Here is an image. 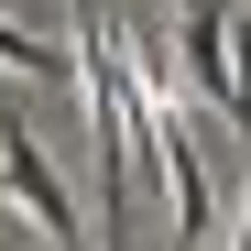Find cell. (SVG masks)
I'll return each instance as SVG.
<instances>
[{
	"label": "cell",
	"instance_id": "1",
	"mask_svg": "<svg viewBox=\"0 0 251 251\" xmlns=\"http://www.w3.org/2000/svg\"><path fill=\"white\" fill-rule=\"evenodd\" d=\"M76 99L99 142V251H131V44H120L109 0H76Z\"/></svg>",
	"mask_w": 251,
	"mask_h": 251
},
{
	"label": "cell",
	"instance_id": "2",
	"mask_svg": "<svg viewBox=\"0 0 251 251\" xmlns=\"http://www.w3.org/2000/svg\"><path fill=\"white\" fill-rule=\"evenodd\" d=\"M0 186L22 197V219L44 229L55 251H88V219H76V186L55 175V153L33 142V120H22V109H0Z\"/></svg>",
	"mask_w": 251,
	"mask_h": 251
},
{
	"label": "cell",
	"instance_id": "3",
	"mask_svg": "<svg viewBox=\"0 0 251 251\" xmlns=\"http://www.w3.org/2000/svg\"><path fill=\"white\" fill-rule=\"evenodd\" d=\"M153 175L175 186V240H186V251H207V229H219V186H207V164H197V142L175 131V142H164V164H153Z\"/></svg>",
	"mask_w": 251,
	"mask_h": 251
},
{
	"label": "cell",
	"instance_id": "4",
	"mask_svg": "<svg viewBox=\"0 0 251 251\" xmlns=\"http://www.w3.org/2000/svg\"><path fill=\"white\" fill-rule=\"evenodd\" d=\"M0 76H22V88H66L76 55H66V44H44V33H22V22H0Z\"/></svg>",
	"mask_w": 251,
	"mask_h": 251
},
{
	"label": "cell",
	"instance_id": "5",
	"mask_svg": "<svg viewBox=\"0 0 251 251\" xmlns=\"http://www.w3.org/2000/svg\"><path fill=\"white\" fill-rule=\"evenodd\" d=\"M229 251H251V219H240V240H229Z\"/></svg>",
	"mask_w": 251,
	"mask_h": 251
}]
</instances>
